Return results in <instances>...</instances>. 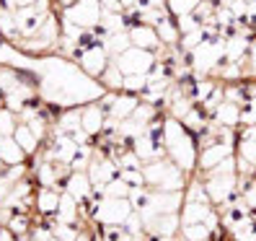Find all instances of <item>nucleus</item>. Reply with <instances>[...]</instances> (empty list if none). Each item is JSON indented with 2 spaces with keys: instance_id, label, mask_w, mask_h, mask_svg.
Instances as JSON below:
<instances>
[{
  "instance_id": "obj_1",
  "label": "nucleus",
  "mask_w": 256,
  "mask_h": 241,
  "mask_svg": "<svg viewBox=\"0 0 256 241\" xmlns=\"http://www.w3.org/2000/svg\"><path fill=\"white\" fill-rule=\"evenodd\" d=\"M163 145H166V158H171L186 176L197 174V138L189 132L176 117H163Z\"/></svg>"
},
{
  "instance_id": "obj_2",
  "label": "nucleus",
  "mask_w": 256,
  "mask_h": 241,
  "mask_svg": "<svg viewBox=\"0 0 256 241\" xmlns=\"http://www.w3.org/2000/svg\"><path fill=\"white\" fill-rule=\"evenodd\" d=\"M142 174H145V187L160 189V192H184L189 182V176L166 156L142 163Z\"/></svg>"
},
{
  "instance_id": "obj_3",
  "label": "nucleus",
  "mask_w": 256,
  "mask_h": 241,
  "mask_svg": "<svg viewBox=\"0 0 256 241\" xmlns=\"http://www.w3.org/2000/svg\"><path fill=\"white\" fill-rule=\"evenodd\" d=\"M104 16L101 0H72L65 8V26H75L86 32V29H98Z\"/></svg>"
},
{
  "instance_id": "obj_4",
  "label": "nucleus",
  "mask_w": 256,
  "mask_h": 241,
  "mask_svg": "<svg viewBox=\"0 0 256 241\" xmlns=\"http://www.w3.org/2000/svg\"><path fill=\"white\" fill-rule=\"evenodd\" d=\"M134 213L127 197H101L96 213H94V223L98 225H124L127 218Z\"/></svg>"
},
{
  "instance_id": "obj_5",
  "label": "nucleus",
  "mask_w": 256,
  "mask_h": 241,
  "mask_svg": "<svg viewBox=\"0 0 256 241\" xmlns=\"http://www.w3.org/2000/svg\"><path fill=\"white\" fill-rule=\"evenodd\" d=\"M112 60L124 75H148L150 70H153V65H156V52H148V50H140V47H130V50H124L122 55H116Z\"/></svg>"
},
{
  "instance_id": "obj_6",
  "label": "nucleus",
  "mask_w": 256,
  "mask_h": 241,
  "mask_svg": "<svg viewBox=\"0 0 256 241\" xmlns=\"http://www.w3.org/2000/svg\"><path fill=\"white\" fill-rule=\"evenodd\" d=\"M78 63H80V68H83V73L88 75V78H101V73L109 68V63H112V55L106 52V47H104V42H98V44H91V47H83L80 52H78Z\"/></svg>"
},
{
  "instance_id": "obj_7",
  "label": "nucleus",
  "mask_w": 256,
  "mask_h": 241,
  "mask_svg": "<svg viewBox=\"0 0 256 241\" xmlns=\"http://www.w3.org/2000/svg\"><path fill=\"white\" fill-rule=\"evenodd\" d=\"M184 205V192H160L150 189V200L140 210V215H163V213H178Z\"/></svg>"
},
{
  "instance_id": "obj_8",
  "label": "nucleus",
  "mask_w": 256,
  "mask_h": 241,
  "mask_svg": "<svg viewBox=\"0 0 256 241\" xmlns=\"http://www.w3.org/2000/svg\"><path fill=\"white\" fill-rule=\"evenodd\" d=\"M145 236H178L182 231V215L178 213H163V215H142Z\"/></svg>"
},
{
  "instance_id": "obj_9",
  "label": "nucleus",
  "mask_w": 256,
  "mask_h": 241,
  "mask_svg": "<svg viewBox=\"0 0 256 241\" xmlns=\"http://www.w3.org/2000/svg\"><path fill=\"white\" fill-rule=\"evenodd\" d=\"M236 153V143H212V145H207L200 150V156H197V174H207L210 169H215L218 163L222 158H228Z\"/></svg>"
},
{
  "instance_id": "obj_10",
  "label": "nucleus",
  "mask_w": 256,
  "mask_h": 241,
  "mask_svg": "<svg viewBox=\"0 0 256 241\" xmlns=\"http://www.w3.org/2000/svg\"><path fill=\"white\" fill-rule=\"evenodd\" d=\"M130 42H132V47H140V50H148V52H160L163 50V44L158 39V32H156V26H150V24H132L130 29Z\"/></svg>"
},
{
  "instance_id": "obj_11",
  "label": "nucleus",
  "mask_w": 256,
  "mask_h": 241,
  "mask_svg": "<svg viewBox=\"0 0 256 241\" xmlns=\"http://www.w3.org/2000/svg\"><path fill=\"white\" fill-rule=\"evenodd\" d=\"M104 125H106V109H104L98 101H94V104H88V107L80 109V130L88 135V138L101 135Z\"/></svg>"
},
{
  "instance_id": "obj_12",
  "label": "nucleus",
  "mask_w": 256,
  "mask_h": 241,
  "mask_svg": "<svg viewBox=\"0 0 256 241\" xmlns=\"http://www.w3.org/2000/svg\"><path fill=\"white\" fill-rule=\"evenodd\" d=\"M138 104H140V96H134V94H124V91H116L112 104L106 107V117L114 119V122H124V119L132 117V112L138 109Z\"/></svg>"
},
{
  "instance_id": "obj_13",
  "label": "nucleus",
  "mask_w": 256,
  "mask_h": 241,
  "mask_svg": "<svg viewBox=\"0 0 256 241\" xmlns=\"http://www.w3.org/2000/svg\"><path fill=\"white\" fill-rule=\"evenodd\" d=\"M62 192L72 194L78 202H83V200H88L94 194V184H91V179H88L86 171H70V176L65 179V189Z\"/></svg>"
},
{
  "instance_id": "obj_14",
  "label": "nucleus",
  "mask_w": 256,
  "mask_h": 241,
  "mask_svg": "<svg viewBox=\"0 0 256 241\" xmlns=\"http://www.w3.org/2000/svg\"><path fill=\"white\" fill-rule=\"evenodd\" d=\"M60 197H62V192L54 187H36V197H34L36 213L39 215H57Z\"/></svg>"
},
{
  "instance_id": "obj_15",
  "label": "nucleus",
  "mask_w": 256,
  "mask_h": 241,
  "mask_svg": "<svg viewBox=\"0 0 256 241\" xmlns=\"http://www.w3.org/2000/svg\"><path fill=\"white\" fill-rule=\"evenodd\" d=\"M13 140L18 143V148L26 153V158H34L39 150H42V140L36 138L32 130H28L26 122H18V125H16V130H13Z\"/></svg>"
},
{
  "instance_id": "obj_16",
  "label": "nucleus",
  "mask_w": 256,
  "mask_h": 241,
  "mask_svg": "<svg viewBox=\"0 0 256 241\" xmlns=\"http://www.w3.org/2000/svg\"><path fill=\"white\" fill-rule=\"evenodd\" d=\"M210 119H215V122L222 125V127L238 130V125H240V107H238V104H233V101H222L220 107L212 112V117H210Z\"/></svg>"
},
{
  "instance_id": "obj_17",
  "label": "nucleus",
  "mask_w": 256,
  "mask_h": 241,
  "mask_svg": "<svg viewBox=\"0 0 256 241\" xmlns=\"http://www.w3.org/2000/svg\"><path fill=\"white\" fill-rule=\"evenodd\" d=\"M210 213H212V205L210 202H189V200H184L182 210H178L182 225H186V223H204Z\"/></svg>"
},
{
  "instance_id": "obj_18",
  "label": "nucleus",
  "mask_w": 256,
  "mask_h": 241,
  "mask_svg": "<svg viewBox=\"0 0 256 241\" xmlns=\"http://www.w3.org/2000/svg\"><path fill=\"white\" fill-rule=\"evenodd\" d=\"M57 220L60 223H83V218H80V202L75 200L72 194H68V192H62V197H60Z\"/></svg>"
},
{
  "instance_id": "obj_19",
  "label": "nucleus",
  "mask_w": 256,
  "mask_h": 241,
  "mask_svg": "<svg viewBox=\"0 0 256 241\" xmlns=\"http://www.w3.org/2000/svg\"><path fill=\"white\" fill-rule=\"evenodd\" d=\"M0 161H3V166H10V163H24L28 161L26 153L18 148V143L13 140V135L8 138H0Z\"/></svg>"
},
{
  "instance_id": "obj_20",
  "label": "nucleus",
  "mask_w": 256,
  "mask_h": 241,
  "mask_svg": "<svg viewBox=\"0 0 256 241\" xmlns=\"http://www.w3.org/2000/svg\"><path fill=\"white\" fill-rule=\"evenodd\" d=\"M122 81H124V73L116 68L114 60H112L109 68L104 70V73H101V78H98V83H101L104 91H122Z\"/></svg>"
},
{
  "instance_id": "obj_21",
  "label": "nucleus",
  "mask_w": 256,
  "mask_h": 241,
  "mask_svg": "<svg viewBox=\"0 0 256 241\" xmlns=\"http://www.w3.org/2000/svg\"><path fill=\"white\" fill-rule=\"evenodd\" d=\"M104 47H106V52L112 57L116 55H122L124 50L132 47V42H130V32H114V34H106L104 37Z\"/></svg>"
},
{
  "instance_id": "obj_22",
  "label": "nucleus",
  "mask_w": 256,
  "mask_h": 241,
  "mask_svg": "<svg viewBox=\"0 0 256 241\" xmlns=\"http://www.w3.org/2000/svg\"><path fill=\"white\" fill-rule=\"evenodd\" d=\"M80 130V109H70V112H62L57 119V132H65V135H72Z\"/></svg>"
},
{
  "instance_id": "obj_23",
  "label": "nucleus",
  "mask_w": 256,
  "mask_h": 241,
  "mask_svg": "<svg viewBox=\"0 0 256 241\" xmlns=\"http://www.w3.org/2000/svg\"><path fill=\"white\" fill-rule=\"evenodd\" d=\"M178 238L182 241H210V228L204 223H186L178 231Z\"/></svg>"
},
{
  "instance_id": "obj_24",
  "label": "nucleus",
  "mask_w": 256,
  "mask_h": 241,
  "mask_svg": "<svg viewBox=\"0 0 256 241\" xmlns=\"http://www.w3.org/2000/svg\"><path fill=\"white\" fill-rule=\"evenodd\" d=\"M200 3L202 0H166V11H168L174 19H178V16H186V13H194V8Z\"/></svg>"
},
{
  "instance_id": "obj_25",
  "label": "nucleus",
  "mask_w": 256,
  "mask_h": 241,
  "mask_svg": "<svg viewBox=\"0 0 256 241\" xmlns=\"http://www.w3.org/2000/svg\"><path fill=\"white\" fill-rule=\"evenodd\" d=\"M145 86H148V75H124V81H122V91L124 94H134V96H140L145 91Z\"/></svg>"
},
{
  "instance_id": "obj_26",
  "label": "nucleus",
  "mask_w": 256,
  "mask_h": 241,
  "mask_svg": "<svg viewBox=\"0 0 256 241\" xmlns=\"http://www.w3.org/2000/svg\"><path fill=\"white\" fill-rule=\"evenodd\" d=\"M104 197H130V187L122 176L112 179L109 184H104Z\"/></svg>"
},
{
  "instance_id": "obj_27",
  "label": "nucleus",
  "mask_w": 256,
  "mask_h": 241,
  "mask_svg": "<svg viewBox=\"0 0 256 241\" xmlns=\"http://www.w3.org/2000/svg\"><path fill=\"white\" fill-rule=\"evenodd\" d=\"M119 176H122L124 182H127L130 189L145 187V174H142V169H119Z\"/></svg>"
},
{
  "instance_id": "obj_28",
  "label": "nucleus",
  "mask_w": 256,
  "mask_h": 241,
  "mask_svg": "<svg viewBox=\"0 0 256 241\" xmlns=\"http://www.w3.org/2000/svg\"><path fill=\"white\" fill-rule=\"evenodd\" d=\"M0 241H18V238L13 236V233L6 228V225H3V228H0Z\"/></svg>"
},
{
  "instance_id": "obj_29",
  "label": "nucleus",
  "mask_w": 256,
  "mask_h": 241,
  "mask_svg": "<svg viewBox=\"0 0 256 241\" xmlns=\"http://www.w3.org/2000/svg\"><path fill=\"white\" fill-rule=\"evenodd\" d=\"M148 241H182V238H178V236H153Z\"/></svg>"
},
{
  "instance_id": "obj_30",
  "label": "nucleus",
  "mask_w": 256,
  "mask_h": 241,
  "mask_svg": "<svg viewBox=\"0 0 256 241\" xmlns=\"http://www.w3.org/2000/svg\"><path fill=\"white\" fill-rule=\"evenodd\" d=\"M50 241H62V238H57V236H52V238H50Z\"/></svg>"
}]
</instances>
